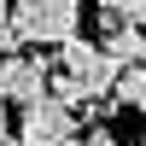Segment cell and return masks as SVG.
<instances>
[{
  "label": "cell",
  "mask_w": 146,
  "mask_h": 146,
  "mask_svg": "<svg viewBox=\"0 0 146 146\" xmlns=\"http://www.w3.org/2000/svg\"><path fill=\"white\" fill-rule=\"evenodd\" d=\"M12 29L23 47H64L82 35V0H18L12 6Z\"/></svg>",
  "instance_id": "cell-1"
},
{
  "label": "cell",
  "mask_w": 146,
  "mask_h": 146,
  "mask_svg": "<svg viewBox=\"0 0 146 146\" xmlns=\"http://www.w3.org/2000/svg\"><path fill=\"white\" fill-rule=\"evenodd\" d=\"M82 117L64 111V105L47 94L41 105H29V111H18V146H82Z\"/></svg>",
  "instance_id": "cell-2"
},
{
  "label": "cell",
  "mask_w": 146,
  "mask_h": 146,
  "mask_svg": "<svg viewBox=\"0 0 146 146\" xmlns=\"http://www.w3.org/2000/svg\"><path fill=\"white\" fill-rule=\"evenodd\" d=\"M47 94H53V64L35 53H18V58H0V100L18 105V111H29V105H41Z\"/></svg>",
  "instance_id": "cell-3"
},
{
  "label": "cell",
  "mask_w": 146,
  "mask_h": 146,
  "mask_svg": "<svg viewBox=\"0 0 146 146\" xmlns=\"http://www.w3.org/2000/svg\"><path fill=\"white\" fill-rule=\"evenodd\" d=\"M100 58H105V47H100V41H88V35H76V41H64V47H58V64H53V76L88 82L94 70H100Z\"/></svg>",
  "instance_id": "cell-4"
},
{
  "label": "cell",
  "mask_w": 146,
  "mask_h": 146,
  "mask_svg": "<svg viewBox=\"0 0 146 146\" xmlns=\"http://www.w3.org/2000/svg\"><path fill=\"white\" fill-rule=\"evenodd\" d=\"M100 47H105L123 70H129V64H146V35H140V29H105Z\"/></svg>",
  "instance_id": "cell-5"
},
{
  "label": "cell",
  "mask_w": 146,
  "mask_h": 146,
  "mask_svg": "<svg viewBox=\"0 0 146 146\" xmlns=\"http://www.w3.org/2000/svg\"><path fill=\"white\" fill-rule=\"evenodd\" d=\"M111 100L146 117V64H129V70H123V82H117V94H111Z\"/></svg>",
  "instance_id": "cell-6"
},
{
  "label": "cell",
  "mask_w": 146,
  "mask_h": 146,
  "mask_svg": "<svg viewBox=\"0 0 146 146\" xmlns=\"http://www.w3.org/2000/svg\"><path fill=\"white\" fill-rule=\"evenodd\" d=\"M82 146H117V135L111 129H94V135H82Z\"/></svg>",
  "instance_id": "cell-7"
},
{
  "label": "cell",
  "mask_w": 146,
  "mask_h": 146,
  "mask_svg": "<svg viewBox=\"0 0 146 146\" xmlns=\"http://www.w3.org/2000/svg\"><path fill=\"white\" fill-rule=\"evenodd\" d=\"M12 6H18V0H0V23H12Z\"/></svg>",
  "instance_id": "cell-8"
},
{
  "label": "cell",
  "mask_w": 146,
  "mask_h": 146,
  "mask_svg": "<svg viewBox=\"0 0 146 146\" xmlns=\"http://www.w3.org/2000/svg\"><path fill=\"white\" fill-rule=\"evenodd\" d=\"M0 140H6V100H0Z\"/></svg>",
  "instance_id": "cell-9"
},
{
  "label": "cell",
  "mask_w": 146,
  "mask_h": 146,
  "mask_svg": "<svg viewBox=\"0 0 146 146\" xmlns=\"http://www.w3.org/2000/svg\"><path fill=\"white\" fill-rule=\"evenodd\" d=\"M0 146H18V135H6V140H0Z\"/></svg>",
  "instance_id": "cell-10"
},
{
  "label": "cell",
  "mask_w": 146,
  "mask_h": 146,
  "mask_svg": "<svg viewBox=\"0 0 146 146\" xmlns=\"http://www.w3.org/2000/svg\"><path fill=\"white\" fill-rule=\"evenodd\" d=\"M135 146H146V135H140V140H135Z\"/></svg>",
  "instance_id": "cell-11"
}]
</instances>
